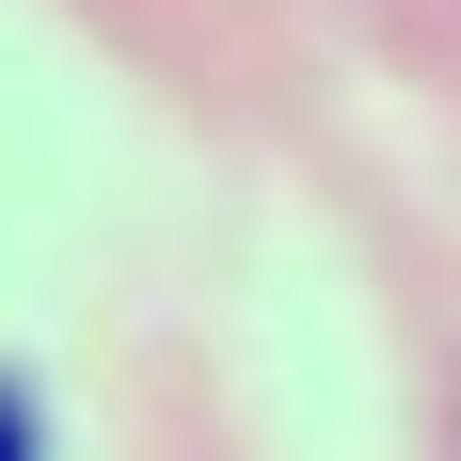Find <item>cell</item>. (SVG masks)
Masks as SVG:
<instances>
[{"mask_svg": "<svg viewBox=\"0 0 461 461\" xmlns=\"http://www.w3.org/2000/svg\"><path fill=\"white\" fill-rule=\"evenodd\" d=\"M0 461H48V429H32V398L0 382Z\"/></svg>", "mask_w": 461, "mask_h": 461, "instance_id": "6da1fadb", "label": "cell"}]
</instances>
